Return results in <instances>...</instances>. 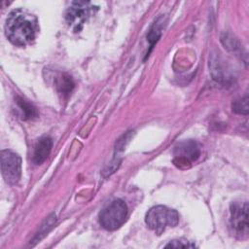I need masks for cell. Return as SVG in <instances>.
<instances>
[{
    "mask_svg": "<svg viewBox=\"0 0 249 249\" xmlns=\"http://www.w3.org/2000/svg\"><path fill=\"white\" fill-rule=\"evenodd\" d=\"M39 31L37 18L20 9L15 10L7 18L5 33L11 43L17 46L30 44Z\"/></svg>",
    "mask_w": 249,
    "mask_h": 249,
    "instance_id": "cell-1",
    "label": "cell"
},
{
    "mask_svg": "<svg viewBox=\"0 0 249 249\" xmlns=\"http://www.w3.org/2000/svg\"><path fill=\"white\" fill-rule=\"evenodd\" d=\"M147 226L156 233L160 234L166 227H175L178 224V213L163 205L152 207L146 214Z\"/></svg>",
    "mask_w": 249,
    "mask_h": 249,
    "instance_id": "cell-2",
    "label": "cell"
},
{
    "mask_svg": "<svg viewBox=\"0 0 249 249\" xmlns=\"http://www.w3.org/2000/svg\"><path fill=\"white\" fill-rule=\"evenodd\" d=\"M126 216V204L122 199H115L100 212L99 222L104 229L114 231L124 223Z\"/></svg>",
    "mask_w": 249,
    "mask_h": 249,
    "instance_id": "cell-3",
    "label": "cell"
},
{
    "mask_svg": "<svg viewBox=\"0 0 249 249\" xmlns=\"http://www.w3.org/2000/svg\"><path fill=\"white\" fill-rule=\"evenodd\" d=\"M1 171L8 184H17L21 174L20 158L10 150H3L1 152Z\"/></svg>",
    "mask_w": 249,
    "mask_h": 249,
    "instance_id": "cell-4",
    "label": "cell"
},
{
    "mask_svg": "<svg viewBox=\"0 0 249 249\" xmlns=\"http://www.w3.org/2000/svg\"><path fill=\"white\" fill-rule=\"evenodd\" d=\"M89 2H73L66 13V21L75 32H79L94 11Z\"/></svg>",
    "mask_w": 249,
    "mask_h": 249,
    "instance_id": "cell-5",
    "label": "cell"
},
{
    "mask_svg": "<svg viewBox=\"0 0 249 249\" xmlns=\"http://www.w3.org/2000/svg\"><path fill=\"white\" fill-rule=\"evenodd\" d=\"M231 226L238 234L246 236L249 231L248 203L234 202L231 206Z\"/></svg>",
    "mask_w": 249,
    "mask_h": 249,
    "instance_id": "cell-6",
    "label": "cell"
},
{
    "mask_svg": "<svg viewBox=\"0 0 249 249\" xmlns=\"http://www.w3.org/2000/svg\"><path fill=\"white\" fill-rule=\"evenodd\" d=\"M200 146L194 140H187L179 143L174 150L175 162L190 163L196 160L200 156Z\"/></svg>",
    "mask_w": 249,
    "mask_h": 249,
    "instance_id": "cell-7",
    "label": "cell"
},
{
    "mask_svg": "<svg viewBox=\"0 0 249 249\" xmlns=\"http://www.w3.org/2000/svg\"><path fill=\"white\" fill-rule=\"evenodd\" d=\"M53 147V141L49 136H44L40 138L35 145L33 153V161L36 164H41L46 160L51 153Z\"/></svg>",
    "mask_w": 249,
    "mask_h": 249,
    "instance_id": "cell-8",
    "label": "cell"
},
{
    "mask_svg": "<svg viewBox=\"0 0 249 249\" xmlns=\"http://www.w3.org/2000/svg\"><path fill=\"white\" fill-rule=\"evenodd\" d=\"M55 87L57 91L63 96L68 95L75 87L74 81L67 74H59L55 79Z\"/></svg>",
    "mask_w": 249,
    "mask_h": 249,
    "instance_id": "cell-9",
    "label": "cell"
},
{
    "mask_svg": "<svg viewBox=\"0 0 249 249\" xmlns=\"http://www.w3.org/2000/svg\"><path fill=\"white\" fill-rule=\"evenodd\" d=\"M16 103L21 112V116L23 120H32L38 117V112L36 108L32 104L24 100L23 98L18 96L16 98Z\"/></svg>",
    "mask_w": 249,
    "mask_h": 249,
    "instance_id": "cell-10",
    "label": "cell"
},
{
    "mask_svg": "<svg viewBox=\"0 0 249 249\" xmlns=\"http://www.w3.org/2000/svg\"><path fill=\"white\" fill-rule=\"evenodd\" d=\"M161 18H159L151 27L147 38H148V42L150 43L151 49L153 48V46L158 42V40L160 39V35H161V29H162V21L160 20Z\"/></svg>",
    "mask_w": 249,
    "mask_h": 249,
    "instance_id": "cell-11",
    "label": "cell"
},
{
    "mask_svg": "<svg viewBox=\"0 0 249 249\" xmlns=\"http://www.w3.org/2000/svg\"><path fill=\"white\" fill-rule=\"evenodd\" d=\"M231 107L232 111H234L235 113L243 115L248 114V96L245 95L244 97L233 101Z\"/></svg>",
    "mask_w": 249,
    "mask_h": 249,
    "instance_id": "cell-12",
    "label": "cell"
},
{
    "mask_svg": "<svg viewBox=\"0 0 249 249\" xmlns=\"http://www.w3.org/2000/svg\"><path fill=\"white\" fill-rule=\"evenodd\" d=\"M165 247H171V248H194L196 247V245L194 243H192L191 241L185 240V239H176V240H172L170 241L167 245H165Z\"/></svg>",
    "mask_w": 249,
    "mask_h": 249,
    "instance_id": "cell-13",
    "label": "cell"
}]
</instances>
